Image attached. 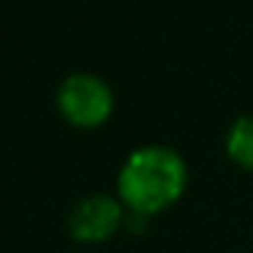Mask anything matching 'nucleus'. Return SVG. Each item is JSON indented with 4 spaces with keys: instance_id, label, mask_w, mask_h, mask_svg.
<instances>
[{
    "instance_id": "1",
    "label": "nucleus",
    "mask_w": 253,
    "mask_h": 253,
    "mask_svg": "<svg viewBox=\"0 0 253 253\" xmlns=\"http://www.w3.org/2000/svg\"><path fill=\"white\" fill-rule=\"evenodd\" d=\"M188 188V164L174 147L142 144L117 171V199L133 218H153L182 199Z\"/></svg>"
},
{
    "instance_id": "2",
    "label": "nucleus",
    "mask_w": 253,
    "mask_h": 253,
    "mask_svg": "<svg viewBox=\"0 0 253 253\" xmlns=\"http://www.w3.org/2000/svg\"><path fill=\"white\" fill-rule=\"evenodd\" d=\"M55 106L71 128L93 131V128L109 123L112 112H115V93H112L109 82L101 79L98 74L77 71L68 74L57 84Z\"/></svg>"
},
{
    "instance_id": "3",
    "label": "nucleus",
    "mask_w": 253,
    "mask_h": 253,
    "mask_svg": "<svg viewBox=\"0 0 253 253\" xmlns=\"http://www.w3.org/2000/svg\"><path fill=\"white\" fill-rule=\"evenodd\" d=\"M128 210L109 193H87L68 212V234L82 245H101L126 226Z\"/></svg>"
},
{
    "instance_id": "4",
    "label": "nucleus",
    "mask_w": 253,
    "mask_h": 253,
    "mask_svg": "<svg viewBox=\"0 0 253 253\" xmlns=\"http://www.w3.org/2000/svg\"><path fill=\"white\" fill-rule=\"evenodd\" d=\"M223 147H226V155L231 158V164L253 174V112L237 117L231 123L229 131H226Z\"/></svg>"
}]
</instances>
